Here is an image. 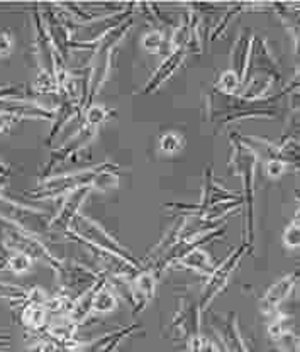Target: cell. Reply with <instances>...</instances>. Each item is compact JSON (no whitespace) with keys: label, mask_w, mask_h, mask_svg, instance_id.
I'll use <instances>...</instances> for the list:
<instances>
[{"label":"cell","mask_w":300,"mask_h":352,"mask_svg":"<svg viewBox=\"0 0 300 352\" xmlns=\"http://www.w3.org/2000/svg\"><path fill=\"white\" fill-rule=\"evenodd\" d=\"M138 327L139 325H129V327L126 329H116L112 330V332L105 333L104 342L97 347V351L95 352H116L119 349L120 342L126 340L129 336H133V333L138 330Z\"/></svg>","instance_id":"cell-30"},{"label":"cell","mask_w":300,"mask_h":352,"mask_svg":"<svg viewBox=\"0 0 300 352\" xmlns=\"http://www.w3.org/2000/svg\"><path fill=\"white\" fill-rule=\"evenodd\" d=\"M133 25H134V17H129L126 22H122V24L117 25V28L112 29V31H109L104 38H100L97 43H95L92 56L98 58V56H109V54H114V50L119 46V43L126 38L127 32L131 31Z\"/></svg>","instance_id":"cell-22"},{"label":"cell","mask_w":300,"mask_h":352,"mask_svg":"<svg viewBox=\"0 0 300 352\" xmlns=\"http://www.w3.org/2000/svg\"><path fill=\"white\" fill-rule=\"evenodd\" d=\"M56 276L60 289H65L78 298L90 285L97 281L98 273L76 261H63L60 271H56Z\"/></svg>","instance_id":"cell-8"},{"label":"cell","mask_w":300,"mask_h":352,"mask_svg":"<svg viewBox=\"0 0 300 352\" xmlns=\"http://www.w3.org/2000/svg\"><path fill=\"white\" fill-rule=\"evenodd\" d=\"M243 82L239 80V76L233 72V69H226L224 73H221L217 83H215V90L219 94L226 95V97H237V94L241 91Z\"/></svg>","instance_id":"cell-31"},{"label":"cell","mask_w":300,"mask_h":352,"mask_svg":"<svg viewBox=\"0 0 300 352\" xmlns=\"http://www.w3.org/2000/svg\"><path fill=\"white\" fill-rule=\"evenodd\" d=\"M41 7V16L43 21H45L46 31L50 34L51 43H53L54 50L63 56V60L67 61L69 56V44H72V34H69L67 24H65L63 19L58 16L54 6H39Z\"/></svg>","instance_id":"cell-13"},{"label":"cell","mask_w":300,"mask_h":352,"mask_svg":"<svg viewBox=\"0 0 300 352\" xmlns=\"http://www.w3.org/2000/svg\"><path fill=\"white\" fill-rule=\"evenodd\" d=\"M177 266H184L186 270L193 271L197 274H202V276H211L212 271L215 270V264L212 261L211 254L204 248H197L193 251H190L189 254H185L184 258L178 261Z\"/></svg>","instance_id":"cell-24"},{"label":"cell","mask_w":300,"mask_h":352,"mask_svg":"<svg viewBox=\"0 0 300 352\" xmlns=\"http://www.w3.org/2000/svg\"><path fill=\"white\" fill-rule=\"evenodd\" d=\"M10 175H12V168L0 160V176H3V178H10Z\"/></svg>","instance_id":"cell-47"},{"label":"cell","mask_w":300,"mask_h":352,"mask_svg":"<svg viewBox=\"0 0 300 352\" xmlns=\"http://www.w3.org/2000/svg\"><path fill=\"white\" fill-rule=\"evenodd\" d=\"M281 242L287 249L290 251H297L300 245V226H299V215H295L290 222L287 223V227L283 229L281 234Z\"/></svg>","instance_id":"cell-36"},{"label":"cell","mask_w":300,"mask_h":352,"mask_svg":"<svg viewBox=\"0 0 300 352\" xmlns=\"http://www.w3.org/2000/svg\"><path fill=\"white\" fill-rule=\"evenodd\" d=\"M51 219L53 217L50 214L39 210V208L17 204V201L10 200L9 197H0V220L17 227L29 236H34L39 239V237L51 232Z\"/></svg>","instance_id":"cell-4"},{"label":"cell","mask_w":300,"mask_h":352,"mask_svg":"<svg viewBox=\"0 0 300 352\" xmlns=\"http://www.w3.org/2000/svg\"><path fill=\"white\" fill-rule=\"evenodd\" d=\"M233 146L231 156H229V170L234 175L241 176L243 183V208L244 219H246V244L253 245L255 239V182H256V166L258 160L251 149H248L243 142L237 141L231 134L229 138Z\"/></svg>","instance_id":"cell-2"},{"label":"cell","mask_w":300,"mask_h":352,"mask_svg":"<svg viewBox=\"0 0 300 352\" xmlns=\"http://www.w3.org/2000/svg\"><path fill=\"white\" fill-rule=\"evenodd\" d=\"M31 94L28 85H0V98H28Z\"/></svg>","instance_id":"cell-43"},{"label":"cell","mask_w":300,"mask_h":352,"mask_svg":"<svg viewBox=\"0 0 300 352\" xmlns=\"http://www.w3.org/2000/svg\"><path fill=\"white\" fill-rule=\"evenodd\" d=\"M7 183H9V178H0V197H2V192H3V188H6L7 186Z\"/></svg>","instance_id":"cell-48"},{"label":"cell","mask_w":300,"mask_h":352,"mask_svg":"<svg viewBox=\"0 0 300 352\" xmlns=\"http://www.w3.org/2000/svg\"><path fill=\"white\" fill-rule=\"evenodd\" d=\"M292 329V317H288V315H281V314H275L272 317V320H270L268 327V336L272 337V339H277L280 333H283L285 330Z\"/></svg>","instance_id":"cell-40"},{"label":"cell","mask_w":300,"mask_h":352,"mask_svg":"<svg viewBox=\"0 0 300 352\" xmlns=\"http://www.w3.org/2000/svg\"><path fill=\"white\" fill-rule=\"evenodd\" d=\"M14 47V38L9 31L0 32V58L7 56Z\"/></svg>","instance_id":"cell-44"},{"label":"cell","mask_w":300,"mask_h":352,"mask_svg":"<svg viewBox=\"0 0 300 352\" xmlns=\"http://www.w3.org/2000/svg\"><path fill=\"white\" fill-rule=\"evenodd\" d=\"M94 192L92 186H83V188L75 190V192L68 193L67 198H65L63 205H61L60 212L51 219L50 230H60V232H65L69 226L73 223V220L76 219V215L82 210V205L85 204L87 198L90 197V193Z\"/></svg>","instance_id":"cell-15"},{"label":"cell","mask_w":300,"mask_h":352,"mask_svg":"<svg viewBox=\"0 0 300 352\" xmlns=\"http://www.w3.org/2000/svg\"><path fill=\"white\" fill-rule=\"evenodd\" d=\"M273 342L277 344L280 352H299V337L295 336V332L292 329L280 333L277 339H273Z\"/></svg>","instance_id":"cell-39"},{"label":"cell","mask_w":300,"mask_h":352,"mask_svg":"<svg viewBox=\"0 0 300 352\" xmlns=\"http://www.w3.org/2000/svg\"><path fill=\"white\" fill-rule=\"evenodd\" d=\"M58 97H60V104H58L56 110H53V119H51V129L50 134H47L46 144H51V142L54 141V138L58 135V132L63 129L65 124H67L69 119H73L76 113L82 112L78 102L72 100V98L63 94H60Z\"/></svg>","instance_id":"cell-20"},{"label":"cell","mask_w":300,"mask_h":352,"mask_svg":"<svg viewBox=\"0 0 300 352\" xmlns=\"http://www.w3.org/2000/svg\"><path fill=\"white\" fill-rule=\"evenodd\" d=\"M250 251H251V245H248L246 242H243L239 248L234 249L224 261L219 264V266H215V270L212 271L211 276H207V283L204 285L202 295H200V300H199V308L202 314L208 307H211V303L214 302V300L217 298L226 288H228L229 280H231L234 271H236L237 266H239L241 259H243Z\"/></svg>","instance_id":"cell-6"},{"label":"cell","mask_w":300,"mask_h":352,"mask_svg":"<svg viewBox=\"0 0 300 352\" xmlns=\"http://www.w3.org/2000/svg\"><path fill=\"white\" fill-rule=\"evenodd\" d=\"M185 58H186V51L184 50H175L170 56L164 58L163 63L158 66V69L153 73L151 78L148 80V83H146L144 88L141 90V95L155 94V91L158 90V88L162 87L168 78H171V76L177 73V69L180 68L182 63H184Z\"/></svg>","instance_id":"cell-18"},{"label":"cell","mask_w":300,"mask_h":352,"mask_svg":"<svg viewBox=\"0 0 300 352\" xmlns=\"http://www.w3.org/2000/svg\"><path fill=\"white\" fill-rule=\"evenodd\" d=\"M75 300L76 296H73L72 293L58 288V292L54 293L53 296H50V300H47L46 303L47 314H50L53 318L68 317L73 305H75Z\"/></svg>","instance_id":"cell-27"},{"label":"cell","mask_w":300,"mask_h":352,"mask_svg":"<svg viewBox=\"0 0 300 352\" xmlns=\"http://www.w3.org/2000/svg\"><path fill=\"white\" fill-rule=\"evenodd\" d=\"M178 308L173 315L170 329L175 332V339L185 342L189 337L195 336L200 332V311L199 302L192 296H180Z\"/></svg>","instance_id":"cell-7"},{"label":"cell","mask_w":300,"mask_h":352,"mask_svg":"<svg viewBox=\"0 0 300 352\" xmlns=\"http://www.w3.org/2000/svg\"><path fill=\"white\" fill-rule=\"evenodd\" d=\"M32 22H34V47L39 69H45L54 75V46L46 31L45 21L41 16V7L36 3L32 7Z\"/></svg>","instance_id":"cell-12"},{"label":"cell","mask_w":300,"mask_h":352,"mask_svg":"<svg viewBox=\"0 0 300 352\" xmlns=\"http://www.w3.org/2000/svg\"><path fill=\"white\" fill-rule=\"evenodd\" d=\"M241 195H236V193L226 190L217 179L214 178V170L212 166H207L206 173H204V192H202V201L197 204V208H207L212 207V205L224 204V201H233L239 200Z\"/></svg>","instance_id":"cell-19"},{"label":"cell","mask_w":300,"mask_h":352,"mask_svg":"<svg viewBox=\"0 0 300 352\" xmlns=\"http://www.w3.org/2000/svg\"><path fill=\"white\" fill-rule=\"evenodd\" d=\"M185 344H186V349L190 352H219L217 344L200 332L195 333V336L189 337V339L185 340Z\"/></svg>","instance_id":"cell-37"},{"label":"cell","mask_w":300,"mask_h":352,"mask_svg":"<svg viewBox=\"0 0 300 352\" xmlns=\"http://www.w3.org/2000/svg\"><path fill=\"white\" fill-rule=\"evenodd\" d=\"M21 322L25 329L32 332H43L50 322L46 305H23L21 308Z\"/></svg>","instance_id":"cell-25"},{"label":"cell","mask_w":300,"mask_h":352,"mask_svg":"<svg viewBox=\"0 0 300 352\" xmlns=\"http://www.w3.org/2000/svg\"><path fill=\"white\" fill-rule=\"evenodd\" d=\"M63 234L68 239L87 245V248H94L98 249V251L109 252V254L116 256V258L122 259V261L134 264V266L138 267H146L138 258H134L133 252H131L129 249L124 248L112 234H109L100 222L87 217V215H76V219L73 220L72 226H69Z\"/></svg>","instance_id":"cell-1"},{"label":"cell","mask_w":300,"mask_h":352,"mask_svg":"<svg viewBox=\"0 0 300 352\" xmlns=\"http://www.w3.org/2000/svg\"><path fill=\"white\" fill-rule=\"evenodd\" d=\"M0 113L19 119H53V110L31 98H0Z\"/></svg>","instance_id":"cell-17"},{"label":"cell","mask_w":300,"mask_h":352,"mask_svg":"<svg viewBox=\"0 0 300 352\" xmlns=\"http://www.w3.org/2000/svg\"><path fill=\"white\" fill-rule=\"evenodd\" d=\"M32 261L29 256H25L24 252H19V251H12L10 252L9 259H7V264H6V270H9L10 273L14 274H24L28 273V271H31Z\"/></svg>","instance_id":"cell-35"},{"label":"cell","mask_w":300,"mask_h":352,"mask_svg":"<svg viewBox=\"0 0 300 352\" xmlns=\"http://www.w3.org/2000/svg\"><path fill=\"white\" fill-rule=\"evenodd\" d=\"M263 171H265L266 178L278 179L285 175V171H287V164L281 160H268L263 163Z\"/></svg>","instance_id":"cell-42"},{"label":"cell","mask_w":300,"mask_h":352,"mask_svg":"<svg viewBox=\"0 0 300 352\" xmlns=\"http://www.w3.org/2000/svg\"><path fill=\"white\" fill-rule=\"evenodd\" d=\"M10 252H12V249L6 244V241H3V236H2V229H0V273L6 270V264H7V259H9Z\"/></svg>","instance_id":"cell-45"},{"label":"cell","mask_w":300,"mask_h":352,"mask_svg":"<svg viewBox=\"0 0 300 352\" xmlns=\"http://www.w3.org/2000/svg\"><path fill=\"white\" fill-rule=\"evenodd\" d=\"M111 110L100 104H90L83 109V127L95 131L98 126L107 122L111 117Z\"/></svg>","instance_id":"cell-29"},{"label":"cell","mask_w":300,"mask_h":352,"mask_svg":"<svg viewBox=\"0 0 300 352\" xmlns=\"http://www.w3.org/2000/svg\"><path fill=\"white\" fill-rule=\"evenodd\" d=\"M266 7H270V6H263V3L261 6H253V3H236V6H231L228 9V12L224 14V17H222V19L219 21V24L215 25L214 32H212V36H211V41H215L217 38H221L222 32H224L226 28H228L229 21L234 19L237 14L246 12V10H263V9H266Z\"/></svg>","instance_id":"cell-28"},{"label":"cell","mask_w":300,"mask_h":352,"mask_svg":"<svg viewBox=\"0 0 300 352\" xmlns=\"http://www.w3.org/2000/svg\"><path fill=\"white\" fill-rule=\"evenodd\" d=\"M95 134H97V131L85 129V127H82L78 134L72 135V138H69L63 146H60V148L53 149V151L50 153V157H47L45 168H43L41 178L43 179L50 178L51 171H53L54 168H58L61 163H65V161H67L68 157L75 156L76 153H80V151H82V149H85L87 146H89V142L95 138Z\"/></svg>","instance_id":"cell-11"},{"label":"cell","mask_w":300,"mask_h":352,"mask_svg":"<svg viewBox=\"0 0 300 352\" xmlns=\"http://www.w3.org/2000/svg\"><path fill=\"white\" fill-rule=\"evenodd\" d=\"M253 31L250 28L244 29L236 39L233 46V72L239 76L241 82L244 83L248 75V60H250V50H251V39H253Z\"/></svg>","instance_id":"cell-21"},{"label":"cell","mask_w":300,"mask_h":352,"mask_svg":"<svg viewBox=\"0 0 300 352\" xmlns=\"http://www.w3.org/2000/svg\"><path fill=\"white\" fill-rule=\"evenodd\" d=\"M160 274L155 270L146 266L129 281V303L133 305V314H141L149 305L156 295Z\"/></svg>","instance_id":"cell-9"},{"label":"cell","mask_w":300,"mask_h":352,"mask_svg":"<svg viewBox=\"0 0 300 352\" xmlns=\"http://www.w3.org/2000/svg\"><path fill=\"white\" fill-rule=\"evenodd\" d=\"M167 36L168 34L164 32V29H153V31L144 32L141 38L142 47H144L146 51H149V53H158L163 41L167 39Z\"/></svg>","instance_id":"cell-38"},{"label":"cell","mask_w":300,"mask_h":352,"mask_svg":"<svg viewBox=\"0 0 300 352\" xmlns=\"http://www.w3.org/2000/svg\"><path fill=\"white\" fill-rule=\"evenodd\" d=\"M0 229H2L3 241H6V244L9 245L12 251L24 252V254L29 256L32 261L45 263L46 266H50L51 270L54 271V273L60 271L63 259L56 258L41 239H38V237L34 236H29V234L23 232V230L10 226V223L2 222V220H0Z\"/></svg>","instance_id":"cell-5"},{"label":"cell","mask_w":300,"mask_h":352,"mask_svg":"<svg viewBox=\"0 0 300 352\" xmlns=\"http://www.w3.org/2000/svg\"><path fill=\"white\" fill-rule=\"evenodd\" d=\"M32 94H38V95L56 94L58 95L56 76H54L53 73L45 72V69H38V75H36L34 83H32Z\"/></svg>","instance_id":"cell-32"},{"label":"cell","mask_w":300,"mask_h":352,"mask_svg":"<svg viewBox=\"0 0 300 352\" xmlns=\"http://www.w3.org/2000/svg\"><path fill=\"white\" fill-rule=\"evenodd\" d=\"M160 151L164 154H175L178 151H182L185 146V139L184 135L178 134V132H164V134L160 135Z\"/></svg>","instance_id":"cell-34"},{"label":"cell","mask_w":300,"mask_h":352,"mask_svg":"<svg viewBox=\"0 0 300 352\" xmlns=\"http://www.w3.org/2000/svg\"><path fill=\"white\" fill-rule=\"evenodd\" d=\"M50 293L43 289L41 286H31L25 289V298L23 305H46L50 300Z\"/></svg>","instance_id":"cell-41"},{"label":"cell","mask_w":300,"mask_h":352,"mask_svg":"<svg viewBox=\"0 0 300 352\" xmlns=\"http://www.w3.org/2000/svg\"><path fill=\"white\" fill-rule=\"evenodd\" d=\"M109 166V161L97 164V166L87 168V170L73 171V173L50 176V178L41 179L38 186L25 192V197L32 198V200H51V198H58L61 195H68V193L75 192V190L83 188V186H92L95 178L102 170Z\"/></svg>","instance_id":"cell-3"},{"label":"cell","mask_w":300,"mask_h":352,"mask_svg":"<svg viewBox=\"0 0 300 352\" xmlns=\"http://www.w3.org/2000/svg\"><path fill=\"white\" fill-rule=\"evenodd\" d=\"M117 307H119V296H117L114 288L109 285V281H105V283L98 288L97 295H95L92 314H112V311L117 310Z\"/></svg>","instance_id":"cell-26"},{"label":"cell","mask_w":300,"mask_h":352,"mask_svg":"<svg viewBox=\"0 0 300 352\" xmlns=\"http://www.w3.org/2000/svg\"><path fill=\"white\" fill-rule=\"evenodd\" d=\"M299 274L290 273L287 276L280 278L277 283H273L268 289L265 292V295L259 300V310L263 311V315L266 317H273V315L278 314L281 303L290 296V293L294 292L295 286H297Z\"/></svg>","instance_id":"cell-16"},{"label":"cell","mask_w":300,"mask_h":352,"mask_svg":"<svg viewBox=\"0 0 300 352\" xmlns=\"http://www.w3.org/2000/svg\"><path fill=\"white\" fill-rule=\"evenodd\" d=\"M212 327L221 339L226 352H248L243 336L237 325V315L231 311L229 315H212Z\"/></svg>","instance_id":"cell-14"},{"label":"cell","mask_w":300,"mask_h":352,"mask_svg":"<svg viewBox=\"0 0 300 352\" xmlns=\"http://www.w3.org/2000/svg\"><path fill=\"white\" fill-rule=\"evenodd\" d=\"M280 148V156L281 161L285 164H292V166H297V160H299V141L295 135H287L283 138V141L278 144Z\"/></svg>","instance_id":"cell-33"},{"label":"cell","mask_w":300,"mask_h":352,"mask_svg":"<svg viewBox=\"0 0 300 352\" xmlns=\"http://www.w3.org/2000/svg\"><path fill=\"white\" fill-rule=\"evenodd\" d=\"M16 120H17L16 117H10V116H7V113H0V134H3V132L9 131L10 126H12Z\"/></svg>","instance_id":"cell-46"},{"label":"cell","mask_w":300,"mask_h":352,"mask_svg":"<svg viewBox=\"0 0 300 352\" xmlns=\"http://www.w3.org/2000/svg\"><path fill=\"white\" fill-rule=\"evenodd\" d=\"M268 75L273 82L280 80V65L277 58L272 54L268 44L259 36H253L251 39L250 60H248V75Z\"/></svg>","instance_id":"cell-10"},{"label":"cell","mask_w":300,"mask_h":352,"mask_svg":"<svg viewBox=\"0 0 300 352\" xmlns=\"http://www.w3.org/2000/svg\"><path fill=\"white\" fill-rule=\"evenodd\" d=\"M273 78L268 75H250L244 80L243 87H241V91L237 94V98L244 102H256L261 100L268 90L273 85Z\"/></svg>","instance_id":"cell-23"}]
</instances>
